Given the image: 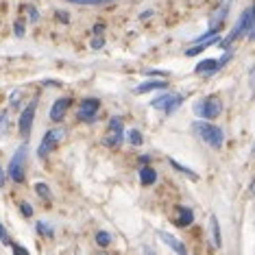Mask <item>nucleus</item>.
I'll return each mask as SVG.
<instances>
[{
  "label": "nucleus",
  "instance_id": "1",
  "mask_svg": "<svg viewBox=\"0 0 255 255\" xmlns=\"http://www.w3.org/2000/svg\"><path fill=\"white\" fill-rule=\"evenodd\" d=\"M192 133L201 142L207 144V146L216 148V151L223 148V144H225V131L220 129L218 125L207 123V120H194L192 123Z\"/></svg>",
  "mask_w": 255,
  "mask_h": 255
},
{
  "label": "nucleus",
  "instance_id": "2",
  "mask_svg": "<svg viewBox=\"0 0 255 255\" xmlns=\"http://www.w3.org/2000/svg\"><path fill=\"white\" fill-rule=\"evenodd\" d=\"M253 33H255V24H253V7H247L245 11H242L240 20L236 22V26L231 29V33L225 37L223 42H218V44H220V48H223V51H229L231 44H234L236 40H240L242 35H247L249 40H253Z\"/></svg>",
  "mask_w": 255,
  "mask_h": 255
},
{
  "label": "nucleus",
  "instance_id": "3",
  "mask_svg": "<svg viewBox=\"0 0 255 255\" xmlns=\"http://www.w3.org/2000/svg\"><path fill=\"white\" fill-rule=\"evenodd\" d=\"M26 153H29V146L20 144L18 151L11 155V162H9V168H7V177L15 184H22L26 179Z\"/></svg>",
  "mask_w": 255,
  "mask_h": 255
},
{
  "label": "nucleus",
  "instance_id": "4",
  "mask_svg": "<svg viewBox=\"0 0 255 255\" xmlns=\"http://www.w3.org/2000/svg\"><path fill=\"white\" fill-rule=\"evenodd\" d=\"M223 112V101L218 96H205L198 103H194V114L201 120H214Z\"/></svg>",
  "mask_w": 255,
  "mask_h": 255
},
{
  "label": "nucleus",
  "instance_id": "5",
  "mask_svg": "<svg viewBox=\"0 0 255 255\" xmlns=\"http://www.w3.org/2000/svg\"><path fill=\"white\" fill-rule=\"evenodd\" d=\"M181 105H184V94H177V92H164L162 96H155L151 101L153 109H159V112L168 116H173Z\"/></svg>",
  "mask_w": 255,
  "mask_h": 255
},
{
  "label": "nucleus",
  "instance_id": "6",
  "mask_svg": "<svg viewBox=\"0 0 255 255\" xmlns=\"http://www.w3.org/2000/svg\"><path fill=\"white\" fill-rule=\"evenodd\" d=\"M65 137V129H51V131H46L44 133V137H42V142H40V146H37V157H48L55 148L59 146V142H62Z\"/></svg>",
  "mask_w": 255,
  "mask_h": 255
},
{
  "label": "nucleus",
  "instance_id": "7",
  "mask_svg": "<svg viewBox=\"0 0 255 255\" xmlns=\"http://www.w3.org/2000/svg\"><path fill=\"white\" fill-rule=\"evenodd\" d=\"M35 112H37V98L26 105L20 114V120H18V131H20V137L22 140H29L31 137V131H33V120H35Z\"/></svg>",
  "mask_w": 255,
  "mask_h": 255
},
{
  "label": "nucleus",
  "instance_id": "8",
  "mask_svg": "<svg viewBox=\"0 0 255 255\" xmlns=\"http://www.w3.org/2000/svg\"><path fill=\"white\" fill-rule=\"evenodd\" d=\"M231 2H234V0H223V2H220L218 7L212 11V15H209V29L207 31L220 33V29H223V24H225V20H227V15H229Z\"/></svg>",
  "mask_w": 255,
  "mask_h": 255
},
{
  "label": "nucleus",
  "instance_id": "9",
  "mask_svg": "<svg viewBox=\"0 0 255 255\" xmlns=\"http://www.w3.org/2000/svg\"><path fill=\"white\" fill-rule=\"evenodd\" d=\"M98 109H101V101L98 98H85V101H81V107L76 116H79V120H83V123H94Z\"/></svg>",
  "mask_w": 255,
  "mask_h": 255
},
{
  "label": "nucleus",
  "instance_id": "10",
  "mask_svg": "<svg viewBox=\"0 0 255 255\" xmlns=\"http://www.w3.org/2000/svg\"><path fill=\"white\" fill-rule=\"evenodd\" d=\"M70 105H72V98H70V96L57 98V101L53 103V107H51V114H48V118H51L53 123H62V120H64V116L68 114Z\"/></svg>",
  "mask_w": 255,
  "mask_h": 255
},
{
  "label": "nucleus",
  "instance_id": "11",
  "mask_svg": "<svg viewBox=\"0 0 255 255\" xmlns=\"http://www.w3.org/2000/svg\"><path fill=\"white\" fill-rule=\"evenodd\" d=\"M157 236L162 238V240H164L170 249H173V251H175L177 255H190V253H188V249H186L184 242H181L179 238H175L173 234H168V231H157Z\"/></svg>",
  "mask_w": 255,
  "mask_h": 255
},
{
  "label": "nucleus",
  "instance_id": "12",
  "mask_svg": "<svg viewBox=\"0 0 255 255\" xmlns=\"http://www.w3.org/2000/svg\"><path fill=\"white\" fill-rule=\"evenodd\" d=\"M125 142V129H107L103 137V144L107 148H118Z\"/></svg>",
  "mask_w": 255,
  "mask_h": 255
},
{
  "label": "nucleus",
  "instance_id": "13",
  "mask_svg": "<svg viewBox=\"0 0 255 255\" xmlns=\"http://www.w3.org/2000/svg\"><path fill=\"white\" fill-rule=\"evenodd\" d=\"M168 83L164 79H151V81H144L135 87V94H148V92H155V90H166Z\"/></svg>",
  "mask_w": 255,
  "mask_h": 255
},
{
  "label": "nucleus",
  "instance_id": "14",
  "mask_svg": "<svg viewBox=\"0 0 255 255\" xmlns=\"http://www.w3.org/2000/svg\"><path fill=\"white\" fill-rule=\"evenodd\" d=\"M177 214H179L175 218L177 227H190L194 223V212L190 207H186V205H179V207H177Z\"/></svg>",
  "mask_w": 255,
  "mask_h": 255
},
{
  "label": "nucleus",
  "instance_id": "15",
  "mask_svg": "<svg viewBox=\"0 0 255 255\" xmlns=\"http://www.w3.org/2000/svg\"><path fill=\"white\" fill-rule=\"evenodd\" d=\"M194 72L196 74H203V76H212L218 72V68H216V59H205V62H201L194 68Z\"/></svg>",
  "mask_w": 255,
  "mask_h": 255
},
{
  "label": "nucleus",
  "instance_id": "16",
  "mask_svg": "<svg viewBox=\"0 0 255 255\" xmlns=\"http://www.w3.org/2000/svg\"><path fill=\"white\" fill-rule=\"evenodd\" d=\"M157 181V170L151 166H142L140 168V184L142 186H153Z\"/></svg>",
  "mask_w": 255,
  "mask_h": 255
},
{
  "label": "nucleus",
  "instance_id": "17",
  "mask_svg": "<svg viewBox=\"0 0 255 255\" xmlns=\"http://www.w3.org/2000/svg\"><path fill=\"white\" fill-rule=\"evenodd\" d=\"M209 227H212V240H214V247L220 249L223 247V238H220V225H218V218L212 214L209 216Z\"/></svg>",
  "mask_w": 255,
  "mask_h": 255
},
{
  "label": "nucleus",
  "instance_id": "18",
  "mask_svg": "<svg viewBox=\"0 0 255 255\" xmlns=\"http://www.w3.org/2000/svg\"><path fill=\"white\" fill-rule=\"evenodd\" d=\"M170 166H173V168H175V170H179V173H181V175L190 177V179H192V181H198V175H196V173H194V170H190V168H188V166H181L179 162H175V159H170Z\"/></svg>",
  "mask_w": 255,
  "mask_h": 255
},
{
  "label": "nucleus",
  "instance_id": "19",
  "mask_svg": "<svg viewBox=\"0 0 255 255\" xmlns=\"http://www.w3.org/2000/svg\"><path fill=\"white\" fill-rule=\"evenodd\" d=\"M127 142H129L131 146H142V144H144V137H142V133L137 131V129H131L129 133H127Z\"/></svg>",
  "mask_w": 255,
  "mask_h": 255
},
{
  "label": "nucleus",
  "instance_id": "20",
  "mask_svg": "<svg viewBox=\"0 0 255 255\" xmlns=\"http://www.w3.org/2000/svg\"><path fill=\"white\" fill-rule=\"evenodd\" d=\"M68 2L87 4V7H101V4H109V2H114V0H68Z\"/></svg>",
  "mask_w": 255,
  "mask_h": 255
},
{
  "label": "nucleus",
  "instance_id": "21",
  "mask_svg": "<svg viewBox=\"0 0 255 255\" xmlns=\"http://www.w3.org/2000/svg\"><path fill=\"white\" fill-rule=\"evenodd\" d=\"M35 192L40 194L42 198H46V201H51L53 194H51V188H48L46 184H35Z\"/></svg>",
  "mask_w": 255,
  "mask_h": 255
},
{
  "label": "nucleus",
  "instance_id": "22",
  "mask_svg": "<svg viewBox=\"0 0 255 255\" xmlns=\"http://www.w3.org/2000/svg\"><path fill=\"white\" fill-rule=\"evenodd\" d=\"M35 227H37V231H40V234H42V236H48V238H53V236H55L53 227H51V225H48V223H44V220H40V223H37Z\"/></svg>",
  "mask_w": 255,
  "mask_h": 255
},
{
  "label": "nucleus",
  "instance_id": "23",
  "mask_svg": "<svg viewBox=\"0 0 255 255\" xmlns=\"http://www.w3.org/2000/svg\"><path fill=\"white\" fill-rule=\"evenodd\" d=\"M96 242H98V247H109V245H112V236H109L107 231H98V234H96Z\"/></svg>",
  "mask_w": 255,
  "mask_h": 255
},
{
  "label": "nucleus",
  "instance_id": "24",
  "mask_svg": "<svg viewBox=\"0 0 255 255\" xmlns=\"http://www.w3.org/2000/svg\"><path fill=\"white\" fill-rule=\"evenodd\" d=\"M26 13H29V20L33 22V24H35L37 20H40V11L33 7V4H29V7H26Z\"/></svg>",
  "mask_w": 255,
  "mask_h": 255
},
{
  "label": "nucleus",
  "instance_id": "25",
  "mask_svg": "<svg viewBox=\"0 0 255 255\" xmlns=\"http://www.w3.org/2000/svg\"><path fill=\"white\" fill-rule=\"evenodd\" d=\"M20 212L24 214L26 218H31V216H33V205L26 203V201H22V203H20Z\"/></svg>",
  "mask_w": 255,
  "mask_h": 255
},
{
  "label": "nucleus",
  "instance_id": "26",
  "mask_svg": "<svg viewBox=\"0 0 255 255\" xmlns=\"http://www.w3.org/2000/svg\"><path fill=\"white\" fill-rule=\"evenodd\" d=\"M11 251H13V255H29V249H24L22 245H15V242H11Z\"/></svg>",
  "mask_w": 255,
  "mask_h": 255
},
{
  "label": "nucleus",
  "instance_id": "27",
  "mask_svg": "<svg viewBox=\"0 0 255 255\" xmlns=\"http://www.w3.org/2000/svg\"><path fill=\"white\" fill-rule=\"evenodd\" d=\"M0 242H2V245H11V238H9V234H7V229H4L2 225H0Z\"/></svg>",
  "mask_w": 255,
  "mask_h": 255
},
{
  "label": "nucleus",
  "instance_id": "28",
  "mask_svg": "<svg viewBox=\"0 0 255 255\" xmlns=\"http://www.w3.org/2000/svg\"><path fill=\"white\" fill-rule=\"evenodd\" d=\"M103 46H105L103 35H96V37H94V40H92V48H94V51H98V48H103Z\"/></svg>",
  "mask_w": 255,
  "mask_h": 255
},
{
  "label": "nucleus",
  "instance_id": "29",
  "mask_svg": "<svg viewBox=\"0 0 255 255\" xmlns=\"http://www.w3.org/2000/svg\"><path fill=\"white\" fill-rule=\"evenodd\" d=\"M15 35H18V37L24 35V22H22V20L15 22Z\"/></svg>",
  "mask_w": 255,
  "mask_h": 255
},
{
  "label": "nucleus",
  "instance_id": "30",
  "mask_svg": "<svg viewBox=\"0 0 255 255\" xmlns=\"http://www.w3.org/2000/svg\"><path fill=\"white\" fill-rule=\"evenodd\" d=\"M68 15H70V13H65V11H57V20H59V22H65V24H68V22H70Z\"/></svg>",
  "mask_w": 255,
  "mask_h": 255
},
{
  "label": "nucleus",
  "instance_id": "31",
  "mask_svg": "<svg viewBox=\"0 0 255 255\" xmlns=\"http://www.w3.org/2000/svg\"><path fill=\"white\" fill-rule=\"evenodd\" d=\"M103 31H105V24H103V22L94 26V35H103Z\"/></svg>",
  "mask_w": 255,
  "mask_h": 255
},
{
  "label": "nucleus",
  "instance_id": "32",
  "mask_svg": "<svg viewBox=\"0 0 255 255\" xmlns=\"http://www.w3.org/2000/svg\"><path fill=\"white\" fill-rule=\"evenodd\" d=\"M140 162H142V166H148V162H151V155H142Z\"/></svg>",
  "mask_w": 255,
  "mask_h": 255
},
{
  "label": "nucleus",
  "instance_id": "33",
  "mask_svg": "<svg viewBox=\"0 0 255 255\" xmlns=\"http://www.w3.org/2000/svg\"><path fill=\"white\" fill-rule=\"evenodd\" d=\"M144 255H157L153 251V249H148V247H144Z\"/></svg>",
  "mask_w": 255,
  "mask_h": 255
},
{
  "label": "nucleus",
  "instance_id": "34",
  "mask_svg": "<svg viewBox=\"0 0 255 255\" xmlns=\"http://www.w3.org/2000/svg\"><path fill=\"white\" fill-rule=\"evenodd\" d=\"M148 15H153V11H144V13L140 15V20H146V18H148Z\"/></svg>",
  "mask_w": 255,
  "mask_h": 255
},
{
  "label": "nucleus",
  "instance_id": "35",
  "mask_svg": "<svg viewBox=\"0 0 255 255\" xmlns=\"http://www.w3.org/2000/svg\"><path fill=\"white\" fill-rule=\"evenodd\" d=\"M4 186V173H2V168H0V188Z\"/></svg>",
  "mask_w": 255,
  "mask_h": 255
},
{
  "label": "nucleus",
  "instance_id": "36",
  "mask_svg": "<svg viewBox=\"0 0 255 255\" xmlns=\"http://www.w3.org/2000/svg\"><path fill=\"white\" fill-rule=\"evenodd\" d=\"M103 255H105V253H103Z\"/></svg>",
  "mask_w": 255,
  "mask_h": 255
}]
</instances>
